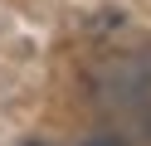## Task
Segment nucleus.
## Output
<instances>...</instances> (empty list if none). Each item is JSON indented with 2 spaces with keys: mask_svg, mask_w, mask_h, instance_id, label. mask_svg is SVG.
<instances>
[]
</instances>
